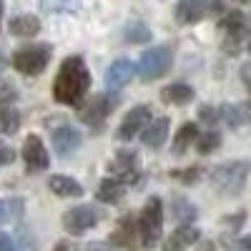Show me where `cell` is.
Here are the masks:
<instances>
[{
  "label": "cell",
  "mask_w": 251,
  "mask_h": 251,
  "mask_svg": "<svg viewBox=\"0 0 251 251\" xmlns=\"http://www.w3.org/2000/svg\"><path fill=\"white\" fill-rule=\"evenodd\" d=\"M91 88V71L80 55H68L53 80V98L63 106H80Z\"/></svg>",
  "instance_id": "cell-1"
},
{
  "label": "cell",
  "mask_w": 251,
  "mask_h": 251,
  "mask_svg": "<svg viewBox=\"0 0 251 251\" xmlns=\"http://www.w3.org/2000/svg\"><path fill=\"white\" fill-rule=\"evenodd\" d=\"M251 174V161H226L211 169V186L226 199H234L244 191Z\"/></svg>",
  "instance_id": "cell-2"
},
{
  "label": "cell",
  "mask_w": 251,
  "mask_h": 251,
  "mask_svg": "<svg viewBox=\"0 0 251 251\" xmlns=\"http://www.w3.org/2000/svg\"><path fill=\"white\" fill-rule=\"evenodd\" d=\"M138 239L143 249H153L163 236V201L158 196H151L143 203L138 214Z\"/></svg>",
  "instance_id": "cell-3"
},
{
  "label": "cell",
  "mask_w": 251,
  "mask_h": 251,
  "mask_svg": "<svg viewBox=\"0 0 251 251\" xmlns=\"http://www.w3.org/2000/svg\"><path fill=\"white\" fill-rule=\"evenodd\" d=\"M53 55V46L50 43H33V46H23L13 53V68L23 75H40Z\"/></svg>",
  "instance_id": "cell-4"
},
{
  "label": "cell",
  "mask_w": 251,
  "mask_h": 251,
  "mask_svg": "<svg viewBox=\"0 0 251 251\" xmlns=\"http://www.w3.org/2000/svg\"><path fill=\"white\" fill-rule=\"evenodd\" d=\"M118 103H121V96L118 93H98L91 100L80 103V116L78 118L86 123V126H91L93 131H100L103 126H106L108 116L116 111Z\"/></svg>",
  "instance_id": "cell-5"
},
{
  "label": "cell",
  "mask_w": 251,
  "mask_h": 251,
  "mask_svg": "<svg viewBox=\"0 0 251 251\" xmlns=\"http://www.w3.org/2000/svg\"><path fill=\"white\" fill-rule=\"evenodd\" d=\"M171 66H174V50L169 46H156V48H149L141 55L136 71H138L141 80L151 83V80L163 78L166 73L171 71Z\"/></svg>",
  "instance_id": "cell-6"
},
{
  "label": "cell",
  "mask_w": 251,
  "mask_h": 251,
  "mask_svg": "<svg viewBox=\"0 0 251 251\" xmlns=\"http://www.w3.org/2000/svg\"><path fill=\"white\" fill-rule=\"evenodd\" d=\"M100 219H103V214L96 206H86V203L73 206L63 214V228H66L71 236H80V234L91 231V228H96Z\"/></svg>",
  "instance_id": "cell-7"
},
{
  "label": "cell",
  "mask_w": 251,
  "mask_h": 251,
  "mask_svg": "<svg viewBox=\"0 0 251 251\" xmlns=\"http://www.w3.org/2000/svg\"><path fill=\"white\" fill-rule=\"evenodd\" d=\"M106 171L111 178L121 181L123 186H133L141 176V169H138V153L136 151H116V156L108 161Z\"/></svg>",
  "instance_id": "cell-8"
},
{
  "label": "cell",
  "mask_w": 251,
  "mask_h": 251,
  "mask_svg": "<svg viewBox=\"0 0 251 251\" xmlns=\"http://www.w3.org/2000/svg\"><path fill=\"white\" fill-rule=\"evenodd\" d=\"M151 116H153V111H151V106H146V103L131 108L128 113L123 116L118 131H116V138H118V141H131V138H136L138 133H143L146 126L151 123Z\"/></svg>",
  "instance_id": "cell-9"
},
{
  "label": "cell",
  "mask_w": 251,
  "mask_h": 251,
  "mask_svg": "<svg viewBox=\"0 0 251 251\" xmlns=\"http://www.w3.org/2000/svg\"><path fill=\"white\" fill-rule=\"evenodd\" d=\"M25 161V171L28 174H38V171H46L50 166V156H48V149L40 136L30 133L25 141H23V151H20Z\"/></svg>",
  "instance_id": "cell-10"
},
{
  "label": "cell",
  "mask_w": 251,
  "mask_h": 251,
  "mask_svg": "<svg viewBox=\"0 0 251 251\" xmlns=\"http://www.w3.org/2000/svg\"><path fill=\"white\" fill-rule=\"evenodd\" d=\"M50 143H53L55 156L68 158L71 153H75L83 146V136H80L78 128H73V126H58V128L50 133Z\"/></svg>",
  "instance_id": "cell-11"
},
{
  "label": "cell",
  "mask_w": 251,
  "mask_h": 251,
  "mask_svg": "<svg viewBox=\"0 0 251 251\" xmlns=\"http://www.w3.org/2000/svg\"><path fill=\"white\" fill-rule=\"evenodd\" d=\"M111 244H113V246H121V249H136V246H141L136 216L126 214V216L118 219L116 228L111 231Z\"/></svg>",
  "instance_id": "cell-12"
},
{
  "label": "cell",
  "mask_w": 251,
  "mask_h": 251,
  "mask_svg": "<svg viewBox=\"0 0 251 251\" xmlns=\"http://www.w3.org/2000/svg\"><path fill=\"white\" fill-rule=\"evenodd\" d=\"M169 128H171L169 116H156V118H151V123L146 126L143 133H141V143L146 146V149H151V151L163 149L166 138H169Z\"/></svg>",
  "instance_id": "cell-13"
},
{
  "label": "cell",
  "mask_w": 251,
  "mask_h": 251,
  "mask_svg": "<svg viewBox=\"0 0 251 251\" xmlns=\"http://www.w3.org/2000/svg\"><path fill=\"white\" fill-rule=\"evenodd\" d=\"M133 75H136V66H133V63L126 60V58H118V60L111 63L108 71H106V86H108V91L118 93L121 88H126L133 80Z\"/></svg>",
  "instance_id": "cell-14"
},
{
  "label": "cell",
  "mask_w": 251,
  "mask_h": 251,
  "mask_svg": "<svg viewBox=\"0 0 251 251\" xmlns=\"http://www.w3.org/2000/svg\"><path fill=\"white\" fill-rule=\"evenodd\" d=\"M206 13H208L206 0H178L174 8V20L178 25H196Z\"/></svg>",
  "instance_id": "cell-15"
},
{
  "label": "cell",
  "mask_w": 251,
  "mask_h": 251,
  "mask_svg": "<svg viewBox=\"0 0 251 251\" xmlns=\"http://www.w3.org/2000/svg\"><path fill=\"white\" fill-rule=\"evenodd\" d=\"M199 239H201V231H199L196 226L181 224L178 228H174V231H171V236H166L163 251H186L188 246L199 244Z\"/></svg>",
  "instance_id": "cell-16"
},
{
  "label": "cell",
  "mask_w": 251,
  "mask_h": 251,
  "mask_svg": "<svg viewBox=\"0 0 251 251\" xmlns=\"http://www.w3.org/2000/svg\"><path fill=\"white\" fill-rule=\"evenodd\" d=\"M8 30L15 38H35L40 33V18L38 15H30V13H20V15L10 18Z\"/></svg>",
  "instance_id": "cell-17"
},
{
  "label": "cell",
  "mask_w": 251,
  "mask_h": 251,
  "mask_svg": "<svg viewBox=\"0 0 251 251\" xmlns=\"http://www.w3.org/2000/svg\"><path fill=\"white\" fill-rule=\"evenodd\" d=\"M48 188H50L55 196H60V199H78V196H83V186L75 178L66 176V174L50 176L48 178Z\"/></svg>",
  "instance_id": "cell-18"
},
{
  "label": "cell",
  "mask_w": 251,
  "mask_h": 251,
  "mask_svg": "<svg viewBox=\"0 0 251 251\" xmlns=\"http://www.w3.org/2000/svg\"><path fill=\"white\" fill-rule=\"evenodd\" d=\"M196 96V91L191 86H186V83H171V86L161 88V100L169 103V106H186V103H191Z\"/></svg>",
  "instance_id": "cell-19"
},
{
  "label": "cell",
  "mask_w": 251,
  "mask_h": 251,
  "mask_svg": "<svg viewBox=\"0 0 251 251\" xmlns=\"http://www.w3.org/2000/svg\"><path fill=\"white\" fill-rule=\"evenodd\" d=\"M199 136H201V133H199V126H196V123H183L181 128L176 131V138H174V146H171V153H174V156H183V153L196 143Z\"/></svg>",
  "instance_id": "cell-20"
},
{
  "label": "cell",
  "mask_w": 251,
  "mask_h": 251,
  "mask_svg": "<svg viewBox=\"0 0 251 251\" xmlns=\"http://www.w3.org/2000/svg\"><path fill=\"white\" fill-rule=\"evenodd\" d=\"M126 196V186L121 183V181H116V178H103L100 183H98V188H96V199L100 201V203H118L121 199Z\"/></svg>",
  "instance_id": "cell-21"
},
{
  "label": "cell",
  "mask_w": 251,
  "mask_h": 251,
  "mask_svg": "<svg viewBox=\"0 0 251 251\" xmlns=\"http://www.w3.org/2000/svg\"><path fill=\"white\" fill-rule=\"evenodd\" d=\"M23 214H25V201L23 199H18V196L0 199V226L20 221V219H23Z\"/></svg>",
  "instance_id": "cell-22"
},
{
  "label": "cell",
  "mask_w": 251,
  "mask_h": 251,
  "mask_svg": "<svg viewBox=\"0 0 251 251\" xmlns=\"http://www.w3.org/2000/svg\"><path fill=\"white\" fill-rule=\"evenodd\" d=\"M171 214H174V219L181 221V224H191V221L199 219V208L188 201L186 196H174V199H171Z\"/></svg>",
  "instance_id": "cell-23"
},
{
  "label": "cell",
  "mask_w": 251,
  "mask_h": 251,
  "mask_svg": "<svg viewBox=\"0 0 251 251\" xmlns=\"http://www.w3.org/2000/svg\"><path fill=\"white\" fill-rule=\"evenodd\" d=\"M23 123V116H20L18 108L8 106V103H0V136H10L20 128Z\"/></svg>",
  "instance_id": "cell-24"
},
{
  "label": "cell",
  "mask_w": 251,
  "mask_h": 251,
  "mask_svg": "<svg viewBox=\"0 0 251 251\" xmlns=\"http://www.w3.org/2000/svg\"><path fill=\"white\" fill-rule=\"evenodd\" d=\"M151 28L143 23V20H131L128 25L123 28V40L131 46H141V43H149L151 40Z\"/></svg>",
  "instance_id": "cell-25"
},
{
  "label": "cell",
  "mask_w": 251,
  "mask_h": 251,
  "mask_svg": "<svg viewBox=\"0 0 251 251\" xmlns=\"http://www.w3.org/2000/svg\"><path fill=\"white\" fill-rule=\"evenodd\" d=\"M219 28L228 35V33H244L246 30V18L244 13L239 10H231V13H226L221 20H219Z\"/></svg>",
  "instance_id": "cell-26"
},
{
  "label": "cell",
  "mask_w": 251,
  "mask_h": 251,
  "mask_svg": "<svg viewBox=\"0 0 251 251\" xmlns=\"http://www.w3.org/2000/svg\"><path fill=\"white\" fill-rule=\"evenodd\" d=\"M221 146V133L219 131H206L203 136L196 138V149L201 156H208V153H214L216 149Z\"/></svg>",
  "instance_id": "cell-27"
},
{
  "label": "cell",
  "mask_w": 251,
  "mask_h": 251,
  "mask_svg": "<svg viewBox=\"0 0 251 251\" xmlns=\"http://www.w3.org/2000/svg\"><path fill=\"white\" fill-rule=\"evenodd\" d=\"M201 174H203V169H201V166H188V169L171 171L169 176H171V178H176V181H181V183H186V186H194V183L201 178Z\"/></svg>",
  "instance_id": "cell-28"
},
{
  "label": "cell",
  "mask_w": 251,
  "mask_h": 251,
  "mask_svg": "<svg viewBox=\"0 0 251 251\" xmlns=\"http://www.w3.org/2000/svg\"><path fill=\"white\" fill-rule=\"evenodd\" d=\"M43 8L48 13H75L80 8V0H43Z\"/></svg>",
  "instance_id": "cell-29"
},
{
  "label": "cell",
  "mask_w": 251,
  "mask_h": 251,
  "mask_svg": "<svg viewBox=\"0 0 251 251\" xmlns=\"http://www.w3.org/2000/svg\"><path fill=\"white\" fill-rule=\"evenodd\" d=\"M199 116H201V121L208 123V126H214L216 121H221V118H219V108H214V106H201V108H199Z\"/></svg>",
  "instance_id": "cell-30"
},
{
  "label": "cell",
  "mask_w": 251,
  "mask_h": 251,
  "mask_svg": "<svg viewBox=\"0 0 251 251\" xmlns=\"http://www.w3.org/2000/svg\"><path fill=\"white\" fill-rule=\"evenodd\" d=\"M13 161H15V149H10L8 143L0 141V169H3V166H10Z\"/></svg>",
  "instance_id": "cell-31"
},
{
  "label": "cell",
  "mask_w": 251,
  "mask_h": 251,
  "mask_svg": "<svg viewBox=\"0 0 251 251\" xmlns=\"http://www.w3.org/2000/svg\"><path fill=\"white\" fill-rule=\"evenodd\" d=\"M0 251H18L15 239L10 234H5V231H0Z\"/></svg>",
  "instance_id": "cell-32"
},
{
  "label": "cell",
  "mask_w": 251,
  "mask_h": 251,
  "mask_svg": "<svg viewBox=\"0 0 251 251\" xmlns=\"http://www.w3.org/2000/svg\"><path fill=\"white\" fill-rule=\"evenodd\" d=\"M13 98H18V91H13L10 86H3V88H0V103H8V106H10Z\"/></svg>",
  "instance_id": "cell-33"
},
{
  "label": "cell",
  "mask_w": 251,
  "mask_h": 251,
  "mask_svg": "<svg viewBox=\"0 0 251 251\" xmlns=\"http://www.w3.org/2000/svg\"><path fill=\"white\" fill-rule=\"evenodd\" d=\"M241 80L246 83V88H249V93H251V63H246V66L241 68Z\"/></svg>",
  "instance_id": "cell-34"
},
{
  "label": "cell",
  "mask_w": 251,
  "mask_h": 251,
  "mask_svg": "<svg viewBox=\"0 0 251 251\" xmlns=\"http://www.w3.org/2000/svg\"><path fill=\"white\" fill-rule=\"evenodd\" d=\"M236 249H239V251H251V234H249V236H241V239L236 241Z\"/></svg>",
  "instance_id": "cell-35"
},
{
  "label": "cell",
  "mask_w": 251,
  "mask_h": 251,
  "mask_svg": "<svg viewBox=\"0 0 251 251\" xmlns=\"http://www.w3.org/2000/svg\"><path fill=\"white\" fill-rule=\"evenodd\" d=\"M80 251H108V246H103V244H86V246H80Z\"/></svg>",
  "instance_id": "cell-36"
},
{
  "label": "cell",
  "mask_w": 251,
  "mask_h": 251,
  "mask_svg": "<svg viewBox=\"0 0 251 251\" xmlns=\"http://www.w3.org/2000/svg\"><path fill=\"white\" fill-rule=\"evenodd\" d=\"M199 251H216V244H214V241H203V244L199 246Z\"/></svg>",
  "instance_id": "cell-37"
},
{
  "label": "cell",
  "mask_w": 251,
  "mask_h": 251,
  "mask_svg": "<svg viewBox=\"0 0 251 251\" xmlns=\"http://www.w3.org/2000/svg\"><path fill=\"white\" fill-rule=\"evenodd\" d=\"M5 68H8V58H5V53H3V50H0V73H3Z\"/></svg>",
  "instance_id": "cell-38"
},
{
  "label": "cell",
  "mask_w": 251,
  "mask_h": 251,
  "mask_svg": "<svg viewBox=\"0 0 251 251\" xmlns=\"http://www.w3.org/2000/svg\"><path fill=\"white\" fill-rule=\"evenodd\" d=\"M53 251H71V246L60 241V244H55V249H53Z\"/></svg>",
  "instance_id": "cell-39"
},
{
  "label": "cell",
  "mask_w": 251,
  "mask_h": 251,
  "mask_svg": "<svg viewBox=\"0 0 251 251\" xmlns=\"http://www.w3.org/2000/svg\"><path fill=\"white\" fill-rule=\"evenodd\" d=\"M3 13H5V3L0 0V25H3Z\"/></svg>",
  "instance_id": "cell-40"
},
{
  "label": "cell",
  "mask_w": 251,
  "mask_h": 251,
  "mask_svg": "<svg viewBox=\"0 0 251 251\" xmlns=\"http://www.w3.org/2000/svg\"><path fill=\"white\" fill-rule=\"evenodd\" d=\"M241 3H251V0H241Z\"/></svg>",
  "instance_id": "cell-41"
}]
</instances>
